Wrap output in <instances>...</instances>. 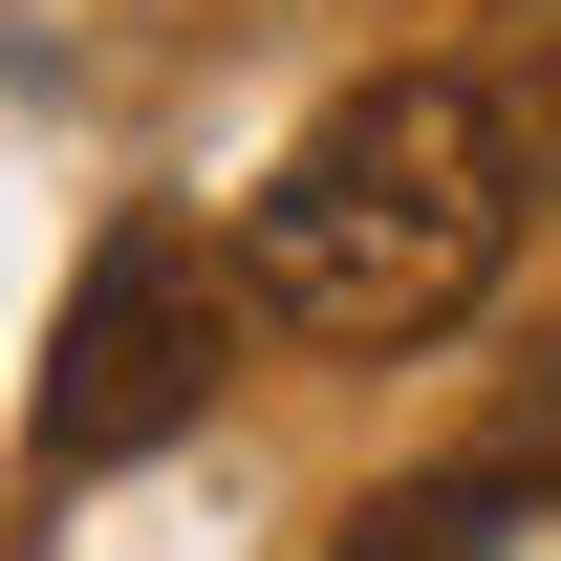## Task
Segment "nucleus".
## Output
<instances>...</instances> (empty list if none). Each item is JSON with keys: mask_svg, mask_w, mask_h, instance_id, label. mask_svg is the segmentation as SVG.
Listing matches in <instances>:
<instances>
[{"mask_svg": "<svg viewBox=\"0 0 561 561\" xmlns=\"http://www.w3.org/2000/svg\"><path fill=\"white\" fill-rule=\"evenodd\" d=\"M518 518H540V476H518V454H476V476H411V496H367V518H346V561H496Z\"/></svg>", "mask_w": 561, "mask_h": 561, "instance_id": "obj_3", "label": "nucleus"}, {"mask_svg": "<svg viewBox=\"0 0 561 561\" xmlns=\"http://www.w3.org/2000/svg\"><path fill=\"white\" fill-rule=\"evenodd\" d=\"M496 130L561 173V0H496Z\"/></svg>", "mask_w": 561, "mask_h": 561, "instance_id": "obj_4", "label": "nucleus"}, {"mask_svg": "<svg viewBox=\"0 0 561 561\" xmlns=\"http://www.w3.org/2000/svg\"><path fill=\"white\" fill-rule=\"evenodd\" d=\"M518 195H540V151L496 130V87H476V66H389V87H346L324 130L280 151L238 280H260L302 346H432V324L496 302Z\"/></svg>", "mask_w": 561, "mask_h": 561, "instance_id": "obj_1", "label": "nucleus"}, {"mask_svg": "<svg viewBox=\"0 0 561 561\" xmlns=\"http://www.w3.org/2000/svg\"><path fill=\"white\" fill-rule=\"evenodd\" d=\"M216 367H238V260H216L195 216H108V260H87L66 324H44V476L173 454V432L216 411Z\"/></svg>", "mask_w": 561, "mask_h": 561, "instance_id": "obj_2", "label": "nucleus"}]
</instances>
